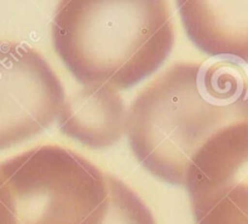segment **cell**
<instances>
[{
    "label": "cell",
    "mask_w": 248,
    "mask_h": 224,
    "mask_svg": "<svg viewBox=\"0 0 248 224\" xmlns=\"http://www.w3.org/2000/svg\"><path fill=\"white\" fill-rule=\"evenodd\" d=\"M248 120V72L222 58L177 62L138 94L126 133L136 159L153 176L184 186L199 150L220 130Z\"/></svg>",
    "instance_id": "6da1fadb"
},
{
    "label": "cell",
    "mask_w": 248,
    "mask_h": 224,
    "mask_svg": "<svg viewBox=\"0 0 248 224\" xmlns=\"http://www.w3.org/2000/svg\"><path fill=\"white\" fill-rule=\"evenodd\" d=\"M51 34L82 86L118 92L156 72L174 45L171 5L161 0H63Z\"/></svg>",
    "instance_id": "7a4b0ae2"
},
{
    "label": "cell",
    "mask_w": 248,
    "mask_h": 224,
    "mask_svg": "<svg viewBox=\"0 0 248 224\" xmlns=\"http://www.w3.org/2000/svg\"><path fill=\"white\" fill-rule=\"evenodd\" d=\"M107 193L106 174L82 155L39 145L0 164V224H77Z\"/></svg>",
    "instance_id": "3957f363"
},
{
    "label": "cell",
    "mask_w": 248,
    "mask_h": 224,
    "mask_svg": "<svg viewBox=\"0 0 248 224\" xmlns=\"http://www.w3.org/2000/svg\"><path fill=\"white\" fill-rule=\"evenodd\" d=\"M64 102L62 82L38 50L0 40V150L45 131Z\"/></svg>",
    "instance_id": "277c9868"
},
{
    "label": "cell",
    "mask_w": 248,
    "mask_h": 224,
    "mask_svg": "<svg viewBox=\"0 0 248 224\" xmlns=\"http://www.w3.org/2000/svg\"><path fill=\"white\" fill-rule=\"evenodd\" d=\"M183 187L201 224H248V120L227 126L199 150Z\"/></svg>",
    "instance_id": "5b68a950"
},
{
    "label": "cell",
    "mask_w": 248,
    "mask_h": 224,
    "mask_svg": "<svg viewBox=\"0 0 248 224\" xmlns=\"http://www.w3.org/2000/svg\"><path fill=\"white\" fill-rule=\"evenodd\" d=\"M177 7L186 33L201 51L248 63V1L178 0Z\"/></svg>",
    "instance_id": "8992f818"
},
{
    "label": "cell",
    "mask_w": 248,
    "mask_h": 224,
    "mask_svg": "<svg viewBox=\"0 0 248 224\" xmlns=\"http://www.w3.org/2000/svg\"><path fill=\"white\" fill-rule=\"evenodd\" d=\"M58 119L64 135L87 147L103 149L115 144L126 132L127 111L118 91L82 86L65 97Z\"/></svg>",
    "instance_id": "52a82bcc"
}]
</instances>
